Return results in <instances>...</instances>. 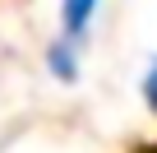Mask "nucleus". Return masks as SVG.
Segmentation results:
<instances>
[{
	"mask_svg": "<svg viewBox=\"0 0 157 153\" xmlns=\"http://www.w3.org/2000/svg\"><path fill=\"white\" fill-rule=\"evenodd\" d=\"M42 60H46V70H51L56 84H78V79H83V46L69 42V37H60V33L46 42Z\"/></svg>",
	"mask_w": 157,
	"mask_h": 153,
	"instance_id": "obj_1",
	"label": "nucleus"
},
{
	"mask_svg": "<svg viewBox=\"0 0 157 153\" xmlns=\"http://www.w3.org/2000/svg\"><path fill=\"white\" fill-rule=\"evenodd\" d=\"M97 14H102V0H60V37L88 46Z\"/></svg>",
	"mask_w": 157,
	"mask_h": 153,
	"instance_id": "obj_2",
	"label": "nucleus"
},
{
	"mask_svg": "<svg viewBox=\"0 0 157 153\" xmlns=\"http://www.w3.org/2000/svg\"><path fill=\"white\" fill-rule=\"evenodd\" d=\"M139 98H143V107L157 116V51L143 60V70H139Z\"/></svg>",
	"mask_w": 157,
	"mask_h": 153,
	"instance_id": "obj_3",
	"label": "nucleus"
}]
</instances>
